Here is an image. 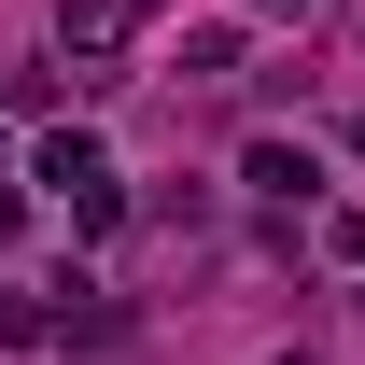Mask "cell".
<instances>
[{"label":"cell","mask_w":365,"mask_h":365,"mask_svg":"<svg viewBox=\"0 0 365 365\" xmlns=\"http://www.w3.org/2000/svg\"><path fill=\"white\" fill-rule=\"evenodd\" d=\"M29 182H56L85 239L127 225V182H113V155H98V127H43V140H29Z\"/></svg>","instance_id":"cell-1"},{"label":"cell","mask_w":365,"mask_h":365,"mask_svg":"<svg viewBox=\"0 0 365 365\" xmlns=\"http://www.w3.org/2000/svg\"><path fill=\"white\" fill-rule=\"evenodd\" d=\"M56 56H71V85H127L140 0H56Z\"/></svg>","instance_id":"cell-2"},{"label":"cell","mask_w":365,"mask_h":365,"mask_svg":"<svg viewBox=\"0 0 365 365\" xmlns=\"http://www.w3.org/2000/svg\"><path fill=\"white\" fill-rule=\"evenodd\" d=\"M239 182H253L267 211H309V197H323V155H309V140H253V155H239Z\"/></svg>","instance_id":"cell-3"},{"label":"cell","mask_w":365,"mask_h":365,"mask_svg":"<svg viewBox=\"0 0 365 365\" xmlns=\"http://www.w3.org/2000/svg\"><path fill=\"white\" fill-rule=\"evenodd\" d=\"M0 351H56V309H43V295H0Z\"/></svg>","instance_id":"cell-4"},{"label":"cell","mask_w":365,"mask_h":365,"mask_svg":"<svg viewBox=\"0 0 365 365\" xmlns=\"http://www.w3.org/2000/svg\"><path fill=\"white\" fill-rule=\"evenodd\" d=\"M323 253H337V267H365V211H323Z\"/></svg>","instance_id":"cell-5"},{"label":"cell","mask_w":365,"mask_h":365,"mask_svg":"<svg viewBox=\"0 0 365 365\" xmlns=\"http://www.w3.org/2000/svg\"><path fill=\"white\" fill-rule=\"evenodd\" d=\"M281 365H309V351H281Z\"/></svg>","instance_id":"cell-6"}]
</instances>
